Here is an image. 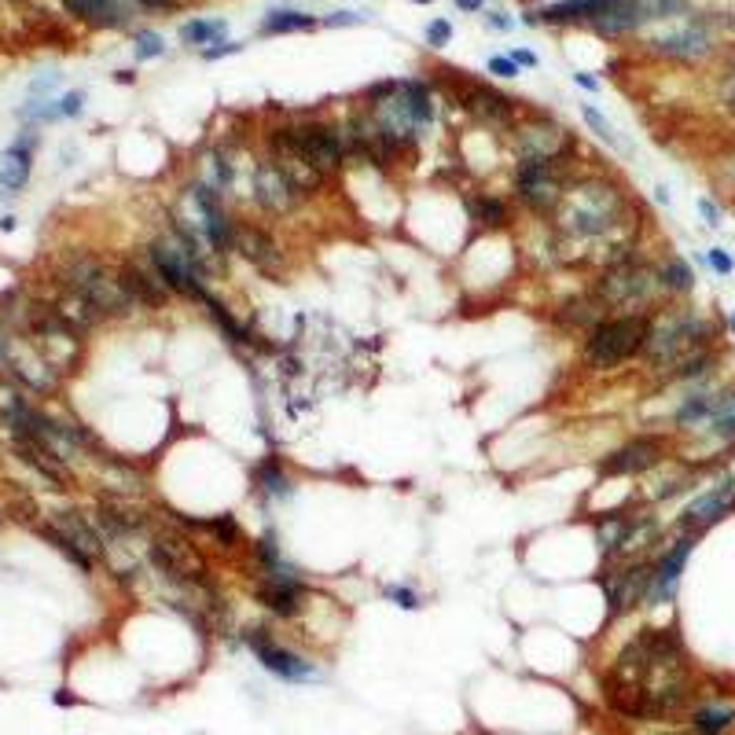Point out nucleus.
Wrapping results in <instances>:
<instances>
[{
    "instance_id": "obj_53",
    "label": "nucleus",
    "mask_w": 735,
    "mask_h": 735,
    "mask_svg": "<svg viewBox=\"0 0 735 735\" xmlns=\"http://www.w3.org/2000/svg\"><path fill=\"white\" fill-rule=\"evenodd\" d=\"M728 331H732V339H735V313H728Z\"/></svg>"
},
{
    "instance_id": "obj_33",
    "label": "nucleus",
    "mask_w": 735,
    "mask_h": 735,
    "mask_svg": "<svg viewBox=\"0 0 735 735\" xmlns=\"http://www.w3.org/2000/svg\"><path fill=\"white\" fill-rule=\"evenodd\" d=\"M640 23H662V19H677V15H688V0H633Z\"/></svg>"
},
{
    "instance_id": "obj_26",
    "label": "nucleus",
    "mask_w": 735,
    "mask_h": 735,
    "mask_svg": "<svg viewBox=\"0 0 735 735\" xmlns=\"http://www.w3.org/2000/svg\"><path fill=\"white\" fill-rule=\"evenodd\" d=\"M254 486H258L261 497H269V500H287L294 493V482H291V475L283 471L280 456H265V460L254 467Z\"/></svg>"
},
{
    "instance_id": "obj_46",
    "label": "nucleus",
    "mask_w": 735,
    "mask_h": 735,
    "mask_svg": "<svg viewBox=\"0 0 735 735\" xmlns=\"http://www.w3.org/2000/svg\"><path fill=\"white\" fill-rule=\"evenodd\" d=\"M81 103H85V92H67V96H59V118H78L81 114Z\"/></svg>"
},
{
    "instance_id": "obj_13",
    "label": "nucleus",
    "mask_w": 735,
    "mask_h": 735,
    "mask_svg": "<svg viewBox=\"0 0 735 735\" xmlns=\"http://www.w3.org/2000/svg\"><path fill=\"white\" fill-rule=\"evenodd\" d=\"M294 140H298V147L306 151V159L317 166L320 173H339L342 166H346V140H342V129L335 122H320V118H313V122H298L291 125Z\"/></svg>"
},
{
    "instance_id": "obj_29",
    "label": "nucleus",
    "mask_w": 735,
    "mask_h": 735,
    "mask_svg": "<svg viewBox=\"0 0 735 735\" xmlns=\"http://www.w3.org/2000/svg\"><path fill=\"white\" fill-rule=\"evenodd\" d=\"M203 309H206V317L214 320L217 331H221V335H225V339L232 342V346H250V342H254V335H250V331L243 328V324H239L236 317H232V309H228L225 302L217 298V294H206Z\"/></svg>"
},
{
    "instance_id": "obj_51",
    "label": "nucleus",
    "mask_w": 735,
    "mask_h": 735,
    "mask_svg": "<svg viewBox=\"0 0 735 735\" xmlns=\"http://www.w3.org/2000/svg\"><path fill=\"white\" fill-rule=\"evenodd\" d=\"M489 26H493V30H511V26H515V19H508V15L493 12V15H489Z\"/></svg>"
},
{
    "instance_id": "obj_27",
    "label": "nucleus",
    "mask_w": 735,
    "mask_h": 735,
    "mask_svg": "<svg viewBox=\"0 0 735 735\" xmlns=\"http://www.w3.org/2000/svg\"><path fill=\"white\" fill-rule=\"evenodd\" d=\"M30 170H34V151H30V147L12 144L8 151H0V184H4L8 192L26 188Z\"/></svg>"
},
{
    "instance_id": "obj_23",
    "label": "nucleus",
    "mask_w": 735,
    "mask_h": 735,
    "mask_svg": "<svg viewBox=\"0 0 735 735\" xmlns=\"http://www.w3.org/2000/svg\"><path fill=\"white\" fill-rule=\"evenodd\" d=\"M52 526H56V530L63 533V537H67L70 544H78V548H81V552H85V555H89L92 563L107 555V537H103V533L96 530L92 522L81 519L78 511H59Z\"/></svg>"
},
{
    "instance_id": "obj_15",
    "label": "nucleus",
    "mask_w": 735,
    "mask_h": 735,
    "mask_svg": "<svg viewBox=\"0 0 735 735\" xmlns=\"http://www.w3.org/2000/svg\"><path fill=\"white\" fill-rule=\"evenodd\" d=\"M728 515H735V478H721L717 486H710L706 493H699V497L691 500L688 508L677 515V530L680 533H706L710 526H717V522H724Z\"/></svg>"
},
{
    "instance_id": "obj_50",
    "label": "nucleus",
    "mask_w": 735,
    "mask_h": 735,
    "mask_svg": "<svg viewBox=\"0 0 735 735\" xmlns=\"http://www.w3.org/2000/svg\"><path fill=\"white\" fill-rule=\"evenodd\" d=\"M453 4L460 8V12H467V15H478L482 8H486V0H453Z\"/></svg>"
},
{
    "instance_id": "obj_24",
    "label": "nucleus",
    "mask_w": 735,
    "mask_h": 735,
    "mask_svg": "<svg viewBox=\"0 0 735 735\" xmlns=\"http://www.w3.org/2000/svg\"><path fill=\"white\" fill-rule=\"evenodd\" d=\"M640 15H636L633 8V0H618V4H611L603 15H596L592 23H588V30L592 34H600L607 37V41H614V37H625V34H633V30H640Z\"/></svg>"
},
{
    "instance_id": "obj_12",
    "label": "nucleus",
    "mask_w": 735,
    "mask_h": 735,
    "mask_svg": "<svg viewBox=\"0 0 735 735\" xmlns=\"http://www.w3.org/2000/svg\"><path fill=\"white\" fill-rule=\"evenodd\" d=\"M699 541H702L699 533H680L677 541L655 555V574H651V588H647L644 607H666V603L677 600L684 566H688L691 552H695V544Z\"/></svg>"
},
{
    "instance_id": "obj_20",
    "label": "nucleus",
    "mask_w": 735,
    "mask_h": 735,
    "mask_svg": "<svg viewBox=\"0 0 735 735\" xmlns=\"http://www.w3.org/2000/svg\"><path fill=\"white\" fill-rule=\"evenodd\" d=\"M651 48L662 52V56H669V59H684V63H691V59H702L706 52H710L713 37H710V30H706L702 19H688V26H680V30H673V34H666V37H655Z\"/></svg>"
},
{
    "instance_id": "obj_38",
    "label": "nucleus",
    "mask_w": 735,
    "mask_h": 735,
    "mask_svg": "<svg viewBox=\"0 0 735 735\" xmlns=\"http://www.w3.org/2000/svg\"><path fill=\"white\" fill-rule=\"evenodd\" d=\"M702 434L713 441H721L724 453H735V412H728V416L713 419L710 427H702Z\"/></svg>"
},
{
    "instance_id": "obj_32",
    "label": "nucleus",
    "mask_w": 735,
    "mask_h": 735,
    "mask_svg": "<svg viewBox=\"0 0 735 735\" xmlns=\"http://www.w3.org/2000/svg\"><path fill=\"white\" fill-rule=\"evenodd\" d=\"M225 37H228L225 19H188V23L181 26V41L195 48H206V45H214V41H225Z\"/></svg>"
},
{
    "instance_id": "obj_16",
    "label": "nucleus",
    "mask_w": 735,
    "mask_h": 735,
    "mask_svg": "<svg viewBox=\"0 0 735 735\" xmlns=\"http://www.w3.org/2000/svg\"><path fill=\"white\" fill-rule=\"evenodd\" d=\"M232 254H239L250 269H258L261 276H269V280H283V272H287V254H283L280 239L269 236V232L258 225H236Z\"/></svg>"
},
{
    "instance_id": "obj_36",
    "label": "nucleus",
    "mask_w": 735,
    "mask_h": 735,
    "mask_svg": "<svg viewBox=\"0 0 735 735\" xmlns=\"http://www.w3.org/2000/svg\"><path fill=\"white\" fill-rule=\"evenodd\" d=\"M41 537H45L48 544H52V548H56V552H63L70 559V563L78 566V570H85V574H89L92 570V559L85 552H81L78 544H70L67 537H63V533L56 530V526H41Z\"/></svg>"
},
{
    "instance_id": "obj_5",
    "label": "nucleus",
    "mask_w": 735,
    "mask_h": 735,
    "mask_svg": "<svg viewBox=\"0 0 735 735\" xmlns=\"http://www.w3.org/2000/svg\"><path fill=\"white\" fill-rule=\"evenodd\" d=\"M566 188V170L563 162H548V159H522L515 162V173H511V195L519 199L530 214L537 217H552L563 203Z\"/></svg>"
},
{
    "instance_id": "obj_6",
    "label": "nucleus",
    "mask_w": 735,
    "mask_h": 735,
    "mask_svg": "<svg viewBox=\"0 0 735 735\" xmlns=\"http://www.w3.org/2000/svg\"><path fill=\"white\" fill-rule=\"evenodd\" d=\"M144 258L147 265L155 269V276H159L166 287H170V294H177V298H188V302H199L203 306L206 294H210V287H206V276L199 269H195V261L184 254L181 239L166 236V239H151L144 247Z\"/></svg>"
},
{
    "instance_id": "obj_18",
    "label": "nucleus",
    "mask_w": 735,
    "mask_h": 735,
    "mask_svg": "<svg viewBox=\"0 0 735 735\" xmlns=\"http://www.w3.org/2000/svg\"><path fill=\"white\" fill-rule=\"evenodd\" d=\"M688 732L732 735L735 732V695L732 691H706L699 702H691Z\"/></svg>"
},
{
    "instance_id": "obj_47",
    "label": "nucleus",
    "mask_w": 735,
    "mask_h": 735,
    "mask_svg": "<svg viewBox=\"0 0 735 735\" xmlns=\"http://www.w3.org/2000/svg\"><path fill=\"white\" fill-rule=\"evenodd\" d=\"M699 214H702V221H706L710 228H721V206L713 203L710 195H702V199H699Z\"/></svg>"
},
{
    "instance_id": "obj_37",
    "label": "nucleus",
    "mask_w": 735,
    "mask_h": 735,
    "mask_svg": "<svg viewBox=\"0 0 735 735\" xmlns=\"http://www.w3.org/2000/svg\"><path fill=\"white\" fill-rule=\"evenodd\" d=\"M581 118H585V125H588V129H592V133H596V140H600V144H607V147H618V136H614V125L607 122V118H603V114L596 111L592 103H581Z\"/></svg>"
},
{
    "instance_id": "obj_49",
    "label": "nucleus",
    "mask_w": 735,
    "mask_h": 735,
    "mask_svg": "<svg viewBox=\"0 0 735 735\" xmlns=\"http://www.w3.org/2000/svg\"><path fill=\"white\" fill-rule=\"evenodd\" d=\"M574 81L581 85L585 92H600V78H592V74H585V70H577Z\"/></svg>"
},
{
    "instance_id": "obj_55",
    "label": "nucleus",
    "mask_w": 735,
    "mask_h": 735,
    "mask_svg": "<svg viewBox=\"0 0 735 735\" xmlns=\"http://www.w3.org/2000/svg\"><path fill=\"white\" fill-rule=\"evenodd\" d=\"M684 735H695V732H684Z\"/></svg>"
},
{
    "instance_id": "obj_28",
    "label": "nucleus",
    "mask_w": 735,
    "mask_h": 735,
    "mask_svg": "<svg viewBox=\"0 0 735 735\" xmlns=\"http://www.w3.org/2000/svg\"><path fill=\"white\" fill-rule=\"evenodd\" d=\"M320 19L309 12H294V8H280V12H269L261 19V34L265 37H283V34H306V30H317Z\"/></svg>"
},
{
    "instance_id": "obj_41",
    "label": "nucleus",
    "mask_w": 735,
    "mask_h": 735,
    "mask_svg": "<svg viewBox=\"0 0 735 735\" xmlns=\"http://www.w3.org/2000/svg\"><path fill=\"white\" fill-rule=\"evenodd\" d=\"M453 34H456V30H453V23H449V19H430L427 34H423V37H427L430 48H445L449 41H453Z\"/></svg>"
},
{
    "instance_id": "obj_4",
    "label": "nucleus",
    "mask_w": 735,
    "mask_h": 735,
    "mask_svg": "<svg viewBox=\"0 0 735 735\" xmlns=\"http://www.w3.org/2000/svg\"><path fill=\"white\" fill-rule=\"evenodd\" d=\"M592 294L600 298L603 309H614V313H655L658 298L666 291L658 280V265H651L640 254H625L603 265Z\"/></svg>"
},
{
    "instance_id": "obj_7",
    "label": "nucleus",
    "mask_w": 735,
    "mask_h": 735,
    "mask_svg": "<svg viewBox=\"0 0 735 735\" xmlns=\"http://www.w3.org/2000/svg\"><path fill=\"white\" fill-rule=\"evenodd\" d=\"M655 574V559H636V563H603L600 566V588L607 600V625L644 607L647 588Z\"/></svg>"
},
{
    "instance_id": "obj_11",
    "label": "nucleus",
    "mask_w": 735,
    "mask_h": 735,
    "mask_svg": "<svg viewBox=\"0 0 735 735\" xmlns=\"http://www.w3.org/2000/svg\"><path fill=\"white\" fill-rule=\"evenodd\" d=\"M243 644L254 651V658L261 662V669H269L272 677L287 680V684H309V680H317V666L302 658L298 651L291 647H283L269 629H261V625H250L247 633H243Z\"/></svg>"
},
{
    "instance_id": "obj_34",
    "label": "nucleus",
    "mask_w": 735,
    "mask_h": 735,
    "mask_svg": "<svg viewBox=\"0 0 735 735\" xmlns=\"http://www.w3.org/2000/svg\"><path fill=\"white\" fill-rule=\"evenodd\" d=\"M250 552H254V563H258L261 574H269V570H276V566L283 563L280 537H276V530H265V533H261L258 541H254V548H250Z\"/></svg>"
},
{
    "instance_id": "obj_14",
    "label": "nucleus",
    "mask_w": 735,
    "mask_h": 735,
    "mask_svg": "<svg viewBox=\"0 0 735 735\" xmlns=\"http://www.w3.org/2000/svg\"><path fill=\"white\" fill-rule=\"evenodd\" d=\"M250 195H254V203H258L261 214H272V217H291L298 206L306 203L302 195L294 192V184L283 177V170L272 159L254 162V173H250Z\"/></svg>"
},
{
    "instance_id": "obj_48",
    "label": "nucleus",
    "mask_w": 735,
    "mask_h": 735,
    "mask_svg": "<svg viewBox=\"0 0 735 735\" xmlns=\"http://www.w3.org/2000/svg\"><path fill=\"white\" fill-rule=\"evenodd\" d=\"M511 59H515L519 67H537V52H530V48H515Z\"/></svg>"
},
{
    "instance_id": "obj_40",
    "label": "nucleus",
    "mask_w": 735,
    "mask_h": 735,
    "mask_svg": "<svg viewBox=\"0 0 735 735\" xmlns=\"http://www.w3.org/2000/svg\"><path fill=\"white\" fill-rule=\"evenodd\" d=\"M383 596L390 603H397L401 611H419V592H416V588H408V585H386Z\"/></svg>"
},
{
    "instance_id": "obj_54",
    "label": "nucleus",
    "mask_w": 735,
    "mask_h": 735,
    "mask_svg": "<svg viewBox=\"0 0 735 735\" xmlns=\"http://www.w3.org/2000/svg\"><path fill=\"white\" fill-rule=\"evenodd\" d=\"M412 4H434V0H412Z\"/></svg>"
},
{
    "instance_id": "obj_9",
    "label": "nucleus",
    "mask_w": 735,
    "mask_h": 735,
    "mask_svg": "<svg viewBox=\"0 0 735 735\" xmlns=\"http://www.w3.org/2000/svg\"><path fill=\"white\" fill-rule=\"evenodd\" d=\"M265 144H269V159L280 166L283 177L294 184V192L302 195V199H313V195H320L324 188H328L331 177L328 173H320L317 166L306 159V151H302L298 140H294L291 125H276V129H269Z\"/></svg>"
},
{
    "instance_id": "obj_30",
    "label": "nucleus",
    "mask_w": 735,
    "mask_h": 735,
    "mask_svg": "<svg viewBox=\"0 0 735 735\" xmlns=\"http://www.w3.org/2000/svg\"><path fill=\"white\" fill-rule=\"evenodd\" d=\"M658 280H662V291L666 294H691L695 283H699L695 280V269L680 254H673V258H666L658 265Z\"/></svg>"
},
{
    "instance_id": "obj_25",
    "label": "nucleus",
    "mask_w": 735,
    "mask_h": 735,
    "mask_svg": "<svg viewBox=\"0 0 735 735\" xmlns=\"http://www.w3.org/2000/svg\"><path fill=\"white\" fill-rule=\"evenodd\" d=\"M467 214H471V221L478 228H486V232H504L511 221V206L493 192H478L467 199Z\"/></svg>"
},
{
    "instance_id": "obj_21",
    "label": "nucleus",
    "mask_w": 735,
    "mask_h": 735,
    "mask_svg": "<svg viewBox=\"0 0 735 735\" xmlns=\"http://www.w3.org/2000/svg\"><path fill=\"white\" fill-rule=\"evenodd\" d=\"M118 276H122L125 291L133 294L136 306L144 309H166L170 306V287L155 276V269L151 265H140V261H125L122 269H118Z\"/></svg>"
},
{
    "instance_id": "obj_10",
    "label": "nucleus",
    "mask_w": 735,
    "mask_h": 735,
    "mask_svg": "<svg viewBox=\"0 0 735 735\" xmlns=\"http://www.w3.org/2000/svg\"><path fill=\"white\" fill-rule=\"evenodd\" d=\"M669 460V438L666 434H636L625 445H618L614 453H607L596 464V475L607 482V478H636L647 475Z\"/></svg>"
},
{
    "instance_id": "obj_2",
    "label": "nucleus",
    "mask_w": 735,
    "mask_h": 735,
    "mask_svg": "<svg viewBox=\"0 0 735 735\" xmlns=\"http://www.w3.org/2000/svg\"><path fill=\"white\" fill-rule=\"evenodd\" d=\"M713 346V324L695 309H655L651 317V335L640 353L647 372L669 375L680 361Z\"/></svg>"
},
{
    "instance_id": "obj_52",
    "label": "nucleus",
    "mask_w": 735,
    "mask_h": 735,
    "mask_svg": "<svg viewBox=\"0 0 735 735\" xmlns=\"http://www.w3.org/2000/svg\"><path fill=\"white\" fill-rule=\"evenodd\" d=\"M114 81H122V85H129V81H133V70H122V74H114Z\"/></svg>"
},
{
    "instance_id": "obj_3",
    "label": "nucleus",
    "mask_w": 735,
    "mask_h": 735,
    "mask_svg": "<svg viewBox=\"0 0 735 735\" xmlns=\"http://www.w3.org/2000/svg\"><path fill=\"white\" fill-rule=\"evenodd\" d=\"M651 317L655 313H607L596 328L581 335V368L607 375L629 361H640L651 335Z\"/></svg>"
},
{
    "instance_id": "obj_22",
    "label": "nucleus",
    "mask_w": 735,
    "mask_h": 735,
    "mask_svg": "<svg viewBox=\"0 0 735 735\" xmlns=\"http://www.w3.org/2000/svg\"><path fill=\"white\" fill-rule=\"evenodd\" d=\"M515 103L519 100L504 96L493 85H475V89L467 92V111L475 114L478 122H489V125H515V111H519Z\"/></svg>"
},
{
    "instance_id": "obj_17",
    "label": "nucleus",
    "mask_w": 735,
    "mask_h": 735,
    "mask_svg": "<svg viewBox=\"0 0 735 735\" xmlns=\"http://www.w3.org/2000/svg\"><path fill=\"white\" fill-rule=\"evenodd\" d=\"M254 603L265 614H272V618L291 622V618L306 611V577H261L254 585Z\"/></svg>"
},
{
    "instance_id": "obj_44",
    "label": "nucleus",
    "mask_w": 735,
    "mask_h": 735,
    "mask_svg": "<svg viewBox=\"0 0 735 735\" xmlns=\"http://www.w3.org/2000/svg\"><path fill=\"white\" fill-rule=\"evenodd\" d=\"M706 265H710V269L717 272V276H732V272H735L732 254H728V250H724V247H713L710 254H706Z\"/></svg>"
},
{
    "instance_id": "obj_39",
    "label": "nucleus",
    "mask_w": 735,
    "mask_h": 735,
    "mask_svg": "<svg viewBox=\"0 0 735 735\" xmlns=\"http://www.w3.org/2000/svg\"><path fill=\"white\" fill-rule=\"evenodd\" d=\"M133 56L140 59V63H147V59H159V56H166V41H162L159 34H151V30H144V34H136Z\"/></svg>"
},
{
    "instance_id": "obj_42",
    "label": "nucleus",
    "mask_w": 735,
    "mask_h": 735,
    "mask_svg": "<svg viewBox=\"0 0 735 735\" xmlns=\"http://www.w3.org/2000/svg\"><path fill=\"white\" fill-rule=\"evenodd\" d=\"M236 52H243V45H239V41H214V45H206V48H199V56L206 59V63H217V59H225V56H236Z\"/></svg>"
},
{
    "instance_id": "obj_31",
    "label": "nucleus",
    "mask_w": 735,
    "mask_h": 735,
    "mask_svg": "<svg viewBox=\"0 0 735 735\" xmlns=\"http://www.w3.org/2000/svg\"><path fill=\"white\" fill-rule=\"evenodd\" d=\"M188 522V526H195V530H206L210 537H214L225 552H232V548H239L243 544V530H239L236 515H214V519H181Z\"/></svg>"
},
{
    "instance_id": "obj_8",
    "label": "nucleus",
    "mask_w": 735,
    "mask_h": 735,
    "mask_svg": "<svg viewBox=\"0 0 735 735\" xmlns=\"http://www.w3.org/2000/svg\"><path fill=\"white\" fill-rule=\"evenodd\" d=\"M511 129V147H515V159H548V162H563L574 159L577 151V136L566 129L563 122H555L552 114H537V118H526V122L508 125Z\"/></svg>"
},
{
    "instance_id": "obj_43",
    "label": "nucleus",
    "mask_w": 735,
    "mask_h": 735,
    "mask_svg": "<svg viewBox=\"0 0 735 735\" xmlns=\"http://www.w3.org/2000/svg\"><path fill=\"white\" fill-rule=\"evenodd\" d=\"M486 70H489V74H493V78H519V63H515V59H511V56H493V59H489V63H486Z\"/></svg>"
},
{
    "instance_id": "obj_45",
    "label": "nucleus",
    "mask_w": 735,
    "mask_h": 735,
    "mask_svg": "<svg viewBox=\"0 0 735 735\" xmlns=\"http://www.w3.org/2000/svg\"><path fill=\"white\" fill-rule=\"evenodd\" d=\"M364 19H368V15H361V12H331V15H324V19H320V26L339 30V26H357V23H364Z\"/></svg>"
},
{
    "instance_id": "obj_19",
    "label": "nucleus",
    "mask_w": 735,
    "mask_h": 735,
    "mask_svg": "<svg viewBox=\"0 0 735 735\" xmlns=\"http://www.w3.org/2000/svg\"><path fill=\"white\" fill-rule=\"evenodd\" d=\"M618 0H555L548 8H530L522 12V26H577L592 23Z\"/></svg>"
},
{
    "instance_id": "obj_1",
    "label": "nucleus",
    "mask_w": 735,
    "mask_h": 735,
    "mask_svg": "<svg viewBox=\"0 0 735 735\" xmlns=\"http://www.w3.org/2000/svg\"><path fill=\"white\" fill-rule=\"evenodd\" d=\"M559 250L603 247V265L636 254L640 214H633V199L611 177H581L570 181L563 203L552 214Z\"/></svg>"
},
{
    "instance_id": "obj_35",
    "label": "nucleus",
    "mask_w": 735,
    "mask_h": 735,
    "mask_svg": "<svg viewBox=\"0 0 735 735\" xmlns=\"http://www.w3.org/2000/svg\"><path fill=\"white\" fill-rule=\"evenodd\" d=\"M203 166H206V177H203V181L210 184V188H217V192L232 188V177H236V170H232V162H228L221 151H210Z\"/></svg>"
}]
</instances>
